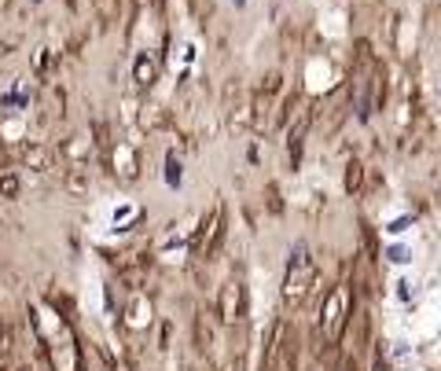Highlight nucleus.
<instances>
[{"mask_svg":"<svg viewBox=\"0 0 441 371\" xmlns=\"http://www.w3.org/2000/svg\"><path fill=\"white\" fill-rule=\"evenodd\" d=\"M349 313H353V298H349V283H335L327 291L324 305H320V346L335 349L342 342L349 327Z\"/></svg>","mask_w":441,"mask_h":371,"instance_id":"nucleus-1","label":"nucleus"},{"mask_svg":"<svg viewBox=\"0 0 441 371\" xmlns=\"http://www.w3.org/2000/svg\"><path fill=\"white\" fill-rule=\"evenodd\" d=\"M313 283H316V258L309 254V247H298L290 254V265L283 276V309H298L309 298Z\"/></svg>","mask_w":441,"mask_h":371,"instance_id":"nucleus-2","label":"nucleus"},{"mask_svg":"<svg viewBox=\"0 0 441 371\" xmlns=\"http://www.w3.org/2000/svg\"><path fill=\"white\" fill-rule=\"evenodd\" d=\"M261 371H298L294 346H290V335H287V320H279L272 327V338H268L265 360H261Z\"/></svg>","mask_w":441,"mask_h":371,"instance_id":"nucleus-3","label":"nucleus"},{"mask_svg":"<svg viewBox=\"0 0 441 371\" xmlns=\"http://www.w3.org/2000/svg\"><path fill=\"white\" fill-rule=\"evenodd\" d=\"M221 239H224V206L217 203L210 210V217H202L199 232L191 236V254H195V258H210Z\"/></svg>","mask_w":441,"mask_h":371,"instance_id":"nucleus-4","label":"nucleus"},{"mask_svg":"<svg viewBox=\"0 0 441 371\" xmlns=\"http://www.w3.org/2000/svg\"><path fill=\"white\" fill-rule=\"evenodd\" d=\"M316 111H320V100L305 103V107L298 111V122L287 129V155H290V166L294 169H298V162H302V147H305V136H309V129H313V122H316Z\"/></svg>","mask_w":441,"mask_h":371,"instance_id":"nucleus-5","label":"nucleus"},{"mask_svg":"<svg viewBox=\"0 0 441 371\" xmlns=\"http://www.w3.org/2000/svg\"><path fill=\"white\" fill-rule=\"evenodd\" d=\"M217 320L224 327H235L243 320V283L239 280H228L217 291Z\"/></svg>","mask_w":441,"mask_h":371,"instance_id":"nucleus-6","label":"nucleus"},{"mask_svg":"<svg viewBox=\"0 0 441 371\" xmlns=\"http://www.w3.org/2000/svg\"><path fill=\"white\" fill-rule=\"evenodd\" d=\"M111 169H114V177L122 180V184H133V180L140 177V155H136V147L125 144V140H114L111 144Z\"/></svg>","mask_w":441,"mask_h":371,"instance_id":"nucleus-7","label":"nucleus"},{"mask_svg":"<svg viewBox=\"0 0 441 371\" xmlns=\"http://www.w3.org/2000/svg\"><path fill=\"white\" fill-rule=\"evenodd\" d=\"M158 74H162V59L155 52H140L133 59V89L136 92H151L158 85Z\"/></svg>","mask_w":441,"mask_h":371,"instance_id":"nucleus-8","label":"nucleus"},{"mask_svg":"<svg viewBox=\"0 0 441 371\" xmlns=\"http://www.w3.org/2000/svg\"><path fill=\"white\" fill-rule=\"evenodd\" d=\"M92 136H85V133H74L67 136L59 147H56V158L59 162H67V166H89V155H92Z\"/></svg>","mask_w":441,"mask_h":371,"instance_id":"nucleus-9","label":"nucleus"},{"mask_svg":"<svg viewBox=\"0 0 441 371\" xmlns=\"http://www.w3.org/2000/svg\"><path fill=\"white\" fill-rule=\"evenodd\" d=\"M52 158H56V151H52L48 144H41V140H19V162H23L26 169L48 173V169H52Z\"/></svg>","mask_w":441,"mask_h":371,"instance_id":"nucleus-10","label":"nucleus"},{"mask_svg":"<svg viewBox=\"0 0 441 371\" xmlns=\"http://www.w3.org/2000/svg\"><path fill=\"white\" fill-rule=\"evenodd\" d=\"M151 316H155L151 298H147V294H133V302H129V309H125V327L129 331H144V327L151 324Z\"/></svg>","mask_w":441,"mask_h":371,"instance_id":"nucleus-11","label":"nucleus"},{"mask_svg":"<svg viewBox=\"0 0 441 371\" xmlns=\"http://www.w3.org/2000/svg\"><path fill=\"white\" fill-rule=\"evenodd\" d=\"M136 111H140V114H136L140 129H147V133H158V129H166V125H169V111L158 107V103H147V100H144Z\"/></svg>","mask_w":441,"mask_h":371,"instance_id":"nucleus-12","label":"nucleus"},{"mask_svg":"<svg viewBox=\"0 0 441 371\" xmlns=\"http://www.w3.org/2000/svg\"><path fill=\"white\" fill-rule=\"evenodd\" d=\"M63 188H67L70 195H89V188H92L89 166H67L63 169Z\"/></svg>","mask_w":441,"mask_h":371,"instance_id":"nucleus-13","label":"nucleus"},{"mask_svg":"<svg viewBox=\"0 0 441 371\" xmlns=\"http://www.w3.org/2000/svg\"><path fill=\"white\" fill-rule=\"evenodd\" d=\"M96 8V19H100V30H111L122 15V0H92Z\"/></svg>","mask_w":441,"mask_h":371,"instance_id":"nucleus-14","label":"nucleus"},{"mask_svg":"<svg viewBox=\"0 0 441 371\" xmlns=\"http://www.w3.org/2000/svg\"><path fill=\"white\" fill-rule=\"evenodd\" d=\"M342 188H346V195H361V188H364V162L361 158H349L346 162V180H342Z\"/></svg>","mask_w":441,"mask_h":371,"instance_id":"nucleus-15","label":"nucleus"},{"mask_svg":"<svg viewBox=\"0 0 441 371\" xmlns=\"http://www.w3.org/2000/svg\"><path fill=\"white\" fill-rule=\"evenodd\" d=\"M59 63V52H52V48H37L34 52V74L37 78H48V70Z\"/></svg>","mask_w":441,"mask_h":371,"instance_id":"nucleus-16","label":"nucleus"},{"mask_svg":"<svg viewBox=\"0 0 441 371\" xmlns=\"http://www.w3.org/2000/svg\"><path fill=\"white\" fill-rule=\"evenodd\" d=\"M254 92H261L265 100H276L279 92H283V74H279V70H272V74H265V78H261V85H257Z\"/></svg>","mask_w":441,"mask_h":371,"instance_id":"nucleus-17","label":"nucleus"},{"mask_svg":"<svg viewBox=\"0 0 441 371\" xmlns=\"http://www.w3.org/2000/svg\"><path fill=\"white\" fill-rule=\"evenodd\" d=\"M19 192H23V180H19V173L4 169V173H0V199H19Z\"/></svg>","mask_w":441,"mask_h":371,"instance_id":"nucleus-18","label":"nucleus"},{"mask_svg":"<svg viewBox=\"0 0 441 371\" xmlns=\"http://www.w3.org/2000/svg\"><path fill=\"white\" fill-rule=\"evenodd\" d=\"M8 353H12V335H8V327L0 324V364L8 360Z\"/></svg>","mask_w":441,"mask_h":371,"instance_id":"nucleus-19","label":"nucleus"},{"mask_svg":"<svg viewBox=\"0 0 441 371\" xmlns=\"http://www.w3.org/2000/svg\"><path fill=\"white\" fill-rule=\"evenodd\" d=\"M144 4H147V8H155V12H158V15H162V12H166V0H144Z\"/></svg>","mask_w":441,"mask_h":371,"instance_id":"nucleus-20","label":"nucleus"},{"mask_svg":"<svg viewBox=\"0 0 441 371\" xmlns=\"http://www.w3.org/2000/svg\"><path fill=\"white\" fill-rule=\"evenodd\" d=\"M63 4H67V8H70V12H74V15H78V12H81V0H63Z\"/></svg>","mask_w":441,"mask_h":371,"instance_id":"nucleus-21","label":"nucleus"},{"mask_svg":"<svg viewBox=\"0 0 441 371\" xmlns=\"http://www.w3.org/2000/svg\"><path fill=\"white\" fill-rule=\"evenodd\" d=\"M34 4H37V0H34Z\"/></svg>","mask_w":441,"mask_h":371,"instance_id":"nucleus-22","label":"nucleus"}]
</instances>
